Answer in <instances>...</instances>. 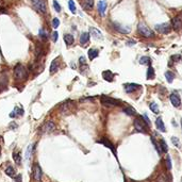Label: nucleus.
Listing matches in <instances>:
<instances>
[{
	"label": "nucleus",
	"instance_id": "f257e3e1",
	"mask_svg": "<svg viewBox=\"0 0 182 182\" xmlns=\"http://www.w3.org/2000/svg\"><path fill=\"white\" fill-rule=\"evenodd\" d=\"M14 78L15 80L17 81H22L27 78V70L26 67L21 64H17L14 68Z\"/></svg>",
	"mask_w": 182,
	"mask_h": 182
},
{
	"label": "nucleus",
	"instance_id": "f03ea898",
	"mask_svg": "<svg viewBox=\"0 0 182 182\" xmlns=\"http://www.w3.org/2000/svg\"><path fill=\"white\" fill-rule=\"evenodd\" d=\"M137 30L140 32V34L144 37H147V39H151V37H153L154 34L152 30H151L147 25H145L144 22H140L139 25H137Z\"/></svg>",
	"mask_w": 182,
	"mask_h": 182
},
{
	"label": "nucleus",
	"instance_id": "7ed1b4c3",
	"mask_svg": "<svg viewBox=\"0 0 182 182\" xmlns=\"http://www.w3.org/2000/svg\"><path fill=\"white\" fill-rule=\"evenodd\" d=\"M101 103L105 107H108V108H113V107H118V105H122V101H119L117 99L112 98V97H109V96H101Z\"/></svg>",
	"mask_w": 182,
	"mask_h": 182
},
{
	"label": "nucleus",
	"instance_id": "20e7f679",
	"mask_svg": "<svg viewBox=\"0 0 182 182\" xmlns=\"http://www.w3.org/2000/svg\"><path fill=\"white\" fill-rule=\"evenodd\" d=\"M32 176H33V179H34L36 182H41V180H42L43 178V170L39 163H35V164L33 165Z\"/></svg>",
	"mask_w": 182,
	"mask_h": 182
},
{
	"label": "nucleus",
	"instance_id": "39448f33",
	"mask_svg": "<svg viewBox=\"0 0 182 182\" xmlns=\"http://www.w3.org/2000/svg\"><path fill=\"white\" fill-rule=\"evenodd\" d=\"M32 4H33V7H34L36 11H39L41 13H46L47 11V5H46V2L44 0H31Z\"/></svg>",
	"mask_w": 182,
	"mask_h": 182
},
{
	"label": "nucleus",
	"instance_id": "423d86ee",
	"mask_svg": "<svg viewBox=\"0 0 182 182\" xmlns=\"http://www.w3.org/2000/svg\"><path fill=\"white\" fill-rule=\"evenodd\" d=\"M134 127H135V129H136L137 131H140V132H142V133H145L146 132L147 123H146L143 118L139 117V118H136L135 120H134Z\"/></svg>",
	"mask_w": 182,
	"mask_h": 182
},
{
	"label": "nucleus",
	"instance_id": "0eeeda50",
	"mask_svg": "<svg viewBox=\"0 0 182 182\" xmlns=\"http://www.w3.org/2000/svg\"><path fill=\"white\" fill-rule=\"evenodd\" d=\"M154 29L157 30V32L161 33V34H167L170 32V26L168 24H159V25L154 26Z\"/></svg>",
	"mask_w": 182,
	"mask_h": 182
},
{
	"label": "nucleus",
	"instance_id": "6e6552de",
	"mask_svg": "<svg viewBox=\"0 0 182 182\" xmlns=\"http://www.w3.org/2000/svg\"><path fill=\"white\" fill-rule=\"evenodd\" d=\"M7 75L5 71H1L0 73V92L4 91L7 86Z\"/></svg>",
	"mask_w": 182,
	"mask_h": 182
},
{
	"label": "nucleus",
	"instance_id": "1a4fd4ad",
	"mask_svg": "<svg viewBox=\"0 0 182 182\" xmlns=\"http://www.w3.org/2000/svg\"><path fill=\"white\" fill-rule=\"evenodd\" d=\"M56 130V125L53 122H47V123L44 124V126L41 128V131L42 133H50Z\"/></svg>",
	"mask_w": 182,
	"mask_h": 182
},
{
	"label": "nucleus",
	"instance_id": "9d476101",
	"mask_svg": "<svg viewBox=\"0 0 182 182\" xmlns=\"http://www.w3.org/2000/svg\"><path fill=\"white\" fill-rule=\"evenodd\" d=\"M169 99H170V102L172 105L175 107V108H179L181 105V99L179 97V95L177 93H172L170 96H169Z\"/></svg>",
	"mask_w": 182,
	"mask_h": 182
},
{
	"label": "nucleus",
	"instance_id": "9b49d317",
	"mask_svg": "<svg viewBox=\"0 0 182 182\" xmlns=\"http://www.w3.org/2000/svg\"><path fill=\"white\" fill-rule=\"evenodd\" d=\"M124 88H125V91L127 93H133V92L137 91L139 88H141V85L135 83H127L124 85Z\"/></svg>",
	"mask_w": 182,
	"mask_h": 182
},
{
	"label": "nucleus",
	"instance_id": "f8f14e48",
	"mask_svg": "<svg viewBox=\"0 0 182 182\" xmlns=\"http://www.w3.org/2000/svg\"><path fill=\"white\" fill-rule=\"evenodd\" d=\"M59 66H60V60L59 58H56V59L51 62V64H50V69H49L50 74L51 75L54 74L56 70L59 69Z\"/></svg>",
	"mask_w": 182,
	"mask_h": 182
},
{
	"label": "nucleus",
	"instance_id": "ddd939ff",
	"mask_svg": "<svg viewBox=\"0 0 182 182\" xmlns=\"http://www.w3.org/2000/svg\"><path fill=\"white\" fill-rule=\"evenodd\" d=\"M172 28L175 30H180L182 28V18L181 16H177L172 20Z\"/></svg>",
	"mask_w": 182,
	"mask_h": 182
},
{
	"label": "nucleus",
	"instance_id": "4468645a",
	"mask_svg": "<svg viewBox=\"0 0 182 182\" xmlns=\"http://www.w3.org/2000/svg\"><path fill=\"white\" fill-rule=\"evenodd\" d=\"M114 28H115L118 32L123 33V34H127V33H129V32L131 31V28H130V27H126V26H122V25H117V24H115V25H114Z\"/></svg>",
	"mask_w": 182,
	"mask_h": 182
},
{
	"label": "nucleus",
	"instance_id": "2eb2a0df",
	"mask_svg": "<svg viewBox=\"0 0 182 182\" xmlns=\"http://www.w3.org/2000/svg\"><path fill=\"white\" fill-rule=\"evenodd\" d=\"M105 11H107V2L105 0H101L98 2V12L100 13L101 16L105 15Z\"/></svg>",
	"mask_w": 182,
	"mask_h": 182
},
{
	"label": "nucleus",
	"instance_id": "dca6fc26",
	"mask_svg": "<svg viewBox=\"0 0 182 182\" xmlns=\"http://www.w3.org/2000/svg\"><path fill=\"white\" fill-rule=\"evenodd\" d=\"M90 34H92V36L94 37V39H101L103 36H102L101 32L99 31V30H97L96 28H91L90 29Z\"/></svg>",
	"mask_w": 182,
	"mask_h": 182
},
{
	"label": "nucleus",
	"instance_id": "f3484780",
	"mask_svg": "<svg viewBox=\"0 0 182 182\" xmlns=\"http://www.w3.org/2000/svg\"><path fill=\"white\" fill-rule=\"evenodd\" d=\"M24 109L22 108H19V107H16V108L14 109V111L13 112L10 113V117H16V116H22L24 115Z\"/></svg>",
	"mask_w": 182,
	"mask_h": 182
},
{
	"label": "nucleus",
	"instance_id": "a211bd4d",
	"mask_svg": "<svg viewBox=\"0 0 182 182\" xmlns=\"http://www.w3.org/2000/svg\"><path fill=\"white\" fill-rule=\"evenodd\" d=\"M156 126H157V129H159L161 132H165V131H166L162 117H158V118L156 119Z\"/></svg>",
	"mask_w": 182,
	"mask_h": 182
},
{
	"label": "nucleus",
	"instance_id": "6ab92c4d",
	"mask_svg": "<svg viewBox=\"0 0 182 182\" xmlns=\"http://www.w3.org/2000/svg\"><path fill=\"white\" fill-rule=\"evenodd\" d=\"M82 7L85 10H92L94 7V0H82Z\"/></svg>",
	"mask_w": 182,
	"mask_h": 182
},
{
	"label": "nucleus",
	"instance_id": "aec40b11",
	"mask_svg": "<svg viewBox=\"0 0 182 182\" xmlns=\"http://www.w3.org/2000/svg\"><path fill=\"white\" fill-rule=\"evenodd\" d=\"M71 107H73V101H66L65 103L62 105V107H61V112L67 113L70 109H71Z\"/></svg>",
	"mask_w": 182,
	"mask_h": 182
},
{
	"label": "nucleus",
	"instance_id": "412c9836",
	"mask_svg": "<svg viewBox=\"0 0 182 182\" xmlns=\"http://www.w3.org/2000/svg\"><path fill=\"white\" fill-rule=\"evenodd\" d=\"M102 76H103V79L109 81V82H112L113 79H114V75H113L110 70H105V71H103V73H102Z\"/></svg>",
	"mask_w": 182,
	"mask_h": 182
},
{
	"label": "nucleus",
	"instance_id": "4be33fe9",
	"mask_svg": "<svg viewBox=\"0 0 182 182\" xmlns=\"http://www.w3.org/2000/svg\"><path fill=\"white\" fill-rule=\"evenodd\" d=\"M13 159H14V161L16 164L20 165L21 164V152L20 151L15 150L14 152H13Z\"/></svg>",
	"mask_w": 182,
	"mask_h": 182
},
{
	"label": "nucleus",
	"instance_id": "5701e85b",
	"mask_svg": "<svg viewBox=\"0 0 182 182\" xmlns=\"http://www.w3.org/2000/svg\"><path fill=\"white\" fill-rule=\"evenodd\" d=\"M88 41H90V33H88V32H83L80 36V43L82 44V45H85L86 43H88Z\"/></svg>",
	"mask_w": 182,
	"mask_h": 182
},
{
	"label": "nucleus",
	"instance_id": "b1692460",
	"mask_svg": "<svg viewBox=\"0 0 182 182\" xmlns=\"http://www.w3.org/2000/svg\"><path fill=\"white\" fill-rule=\"evenodd\" d=\"M157 182H170V177L168 174H161L158 177Z\"/></svg>",
	"mask_w": 182,
	"mask_h": 182
},
{
	"label": "nucleus",
	"instance_id": "393cba45",
	"mask_svg": "<svg viewBox=\"0 0 182 182\" xmlns=\"http://www.w3.org/2000/svg\"><path fill=\"white\" fill-rule=\"evenodd\" d=\"M5 174H7L9 177H11V178H15V177H16L14 168H13V166H11V165H7V167L5 168Z\"/></svg>",
	"mask_w": 182,
	"mask_h": 182
},
{
	"label": "nucleus",
	"instance_id": "a878e982",
	"mask_svg": "<svg viewBox=\"0 0 182 182\" xmlns=\"http://www.w3.org/2000/svg\"><path fill=\"white\" fill-rule=\"evenodd\" d=\"M64 41H65V43H66L67 46H70L74 44V36L71 34H65L64 35Z\"/></svg>",
	"mask_w": 182,
	"mask_h": 182
},
{
	"label": "nucleus",
	"instance_id": "bb28decb",
	"mask_svg": "<svg viewBox=\"0 0 182 182\" xmlns=\"http://www.w3.org/2000/svg\"><path fill=\"white\" fill-rule=\"evenodd\" d=\"M98 56V50L96 49H90L88 50V59L90 60H94L95 58Z\"/></svg>",
	"mask_w": 182,
	"mask_h": 182
},
{
	"label": "nucleus",
	"instance_id": "cd10ccee",
	"mask_svg": "<svg viewBox=\"0 0 182 182\" xmlns=\"http://www.w3.org/2000/svg\"><path fill=\"white\" fill-rule=\"evenodd\" d=\"M153 78H154V69L152 66H149L147 69V79L152 80Z\"/></svg>",
	"mask_w": 182,
	"mask_h": 182
},
{
	"label": "nucleus",
	"instance_id": "c85d7f7f",
	"mask_svg": "<svg viewBox=\"0 0 182 182\" xmlns=\"http://www.w3.org/2000/svg\"><path fill=\"white\" fill-rule=\"evenodd\" d=\"M149 108H150V110L154 113V114H158V113L160 112V110H159V105H158L156 102H151L150 105H149Z\"/></svg>",
	"mask_w": 182,
	"mask_h": 182
},
{
	"label": "nucleus",
	"instance_id": "c756f323",
	"mask_svg": "<svg viewBox=\"0 0 182 182\" xmlns=\"http://www.w3.org/2000/svg\"><path fill=\"white\" fill-rule=\"evenodd\" d=\"M165 78H166V80H167L169 83H172L174 78H175V75L172 74V71H166V73H165Z\"/></svg>",
	"mask_w": 182,
	"mask_h": 182
},
{
	"label": "nucleus",
	"instance_id": "7c9ffc66",
	"mask_svg": "<svg viewBox=\"0 0 182 182\" xmlns=\"http://www.w3.org/2000/svg\"><path fill=\"white\" fill-rule=\"evenodd\" d=\"M124 112L126 113V114H128V115H131V116H133V115H135L136 114V111L134 110L133 108H131V107H128V108H126L125 110H124Z\"/></svg>",
	"mask_w": 182,
	"mask_h": 182
},
{
	"label": "nucleus",
	"instance_id": "2f4dec72",
	"mask_svg": "<svg viewBox=\"0 0 182 182\" xmlns=\"http://www.w3.org/2000/svg\"><path fill=\"white\" fill-rule=\"evenodd\" d=\"M149 63H150V59L148 56H142L140 59V64L142 65H148Z\"/></svg>",
	"mask_w": 182,
	"mask_h": 182
},
{
	"label": "nucleus",
	"instance_id": "473e14b6",
	"mask_svg": "<svg viewBox=\"0 0 182 182\" xmlns=\"http://www.w3.org/2000/svg\"><path fill=\"white\" fill-rule=\"evenodd\" d=\"M68 7H69L70 12H71L73 14H75V13H76V5H75L74 0H69V1H68Z\"/></svg>",
	"mask_w": 182,
	"mask_h": 182
},
{
	"label": "nucleus",
	"instance_id": "72a5a7b5",
	"mask_svg": "<svg viewBox=\"0 0 182 182\" xmlns=\"http://www.w3.org/2000/svg\"><path fill=\"white\" fill-rule=\"evenodd\" d=\"M99 143H101V144H103V145H105L107 147H109V148H110V149H111V150H112V151H115V150H114V147H113V146H112V145H111V144L109 143L108 140H105V139H102V140L99 141Z\"/></svg>",
	"mask_w": 182,
	"mask_h": 182
},
{
	"label": "nucleus",
	"instance_id": "f704fd0d",
	"mask_svg": "<svg viewBox=\"0 0 182 182\" xmlns=\"http://www.w3.org/2000/svg\"><path fill=\"white\" fill-rule=\"evenodd\" d=\"M31 153H32V145H30V146L27 148V151H26V160H27V161H30Z\"/></svg>",
	"mask_w": 182,
	"mask_h": 182
},
{
	"label": "nucleus",
	"instance_id": "c9c22d12",
	"mask_svg": "<svg viewBox=\"0 0 182 182\" xmlns=\"http://www.w3.org/2000/svg\"><path fill=\"white\" fill-rule=\"evenodd\" d=\"M160 147H161V150L164 151V152H166V151L168 150V147H167V144L165 143L164 140H161L160 141Z\"/></svg>",
	"mask_w": 182,
	"mask_h": 182
},
{
	"label": "nucleus",
	"instance_id": "e433bc0d",
	"mask_svg": "<svg viewBox=\"0 0 182 182\" xmlns=\"http://www.w3.org/2000/svg\"><path fill=\"white\" fill-rule=\"evenodd\" d=\"M39 37L42 39H48V35H47V33L45 32V30L44 29H41L39 30Z\"/></svg>",
	"mask_w": 182,
	"mask_h": 182
},
{
	"label": "nucleus",
	"instance_id": "4c0bfd02",
	"mask_svg": "<svg viewBox=\"0 0 182 182\" xmlns=\"http://www.w3.org/2000/svg\"><path fill=\"white\" fill-rule=\"evenodd\" d=\"M60 26V20H59V18H53L52 19V27L54 29H56L58 27Z\"/></svg>",
	"mask_w": 182,
	"mask_h": 182
},
{
	"label": "nucleus",
	"instance_id": "58836bf2",
	"mask_svg": "<svg viewBox=\"0 0 182 182\" xmlns=\"http://www.w3.org/2000/svg\"><path fill=\"white\" fill-rule=\"evenodd\" d=\"M172 144L175 145L176 147H180V143H179V140H178V137H176V136H172Z\"/></svg>",
	"mask_w": 182,
	"mask_h": 182
},
{
	"label": "nucleus",
	"instance_id": "ea45409f",
	"mask_svg": "<svg viewBox=\"0 0 182 182\" xmlns=\"http://www.w3.org/2000/svg\"><path fill=\"white\" fill-rule=\"evenodd\" d=\"M53 7H54V10H56V12H61V5L58 3L56 0H53Z\"/></svg>",
	"mask_w": 182,
	"mask_h": 182
},
{
	"label": "nucleus",
	"instance_id": "a19ab883",
	"mask_svg": "<svg viewBox=\"0 0 182 182\" xmlns=\"http://www.w3.org/2000/svg\"><path fill=\"white\" fill-rule=\"evenodd\" d=\"M166 165H167L168 169H170V168H172V161H170V157H169V156L166 157Z\"/></svg>",
	"mask_w": 182,
	"mask_h": 182
},
{
	"label": "nucleus",
	"instance_id": "79ce46f5",
	"mask_svg": "<svg viewBox=\"0 0 182 182\" xmlns=\"http://www.w3.org/2000/svg\"><path fill=\"white\" fill-rule=\"evenodd\" d=\"M58 35H59V33H58L56 31H54V32L52 33V41H53L54 43H56V41H58Z\"/></svg>",
	"mask_w": 182,
	"mask_h": 182
},
{
	"label": "nucleus",
	"instance_id": "37998d69",
	"mask_svg": "<svg viewBox=\"0 0 182 182\" xmlns=\"http://www.w3.org/2000/svg\"><path fill=\"white\" fill-rule=\"evenodd\" d=\"M143 118L145 119V122H146V123H147V125H148V126H149V125H150V119L148 118L147 115H146V114H144V115H143Z\"/></svg>",
	"mask_w": 182,
	"mask_h": 182
},
{
	"label": "nucleus",
	"instance_id": "c03bdc74",
	"mask_svg": "<svg viewBox=\"0 0 182 182\" xmlns=\"http://www.w3.org/2000/svg\"><path fill=\"white\" fill-rule=\"evenodd\" d=\"M79 62H80V64H82V65H85V63H86L85 58H84V56H81L80 59H79Z\"/></svg>",
	"mask_w": 182,
	"mask_h": 182
},
{
	"label": "nucleus",
	"instance_id": "a18cd8bd",
	"mask_svg": "<svg viewBox=\"0 0 182 182\" xmlns=\"http://www.w3.org/2000/svg\"><path fill=\"white\" fill-rule=\"evenodd\" d=\"M9 128H10V129H15V128H17V125H16V123H11Z\"/></svg>",
	"mask_w": 182,
	"mask_h": 182
},
{
	"label": "nucleus",
	"instance_id": "49530a36",
	"mask_svg": "<svg viewBox=\"0 0 182 182\" xmlns=\"http://www.w3.org/2000/svg\"><path fill=\"white\" fill-rule=\"evenodd\" d=\"M172 60H175V61H179V60L181 59V56H180V54H178V56H174L172 58Z\"/></svg>",
	"mask_w": 182,
	"mask_h": 182
},
{
	"label": "nucleus",
	"instance_id": "de8ad7c7",
	"mask_svg": "<svg viewBox=\"0 0 182 182\" xmlns=\"http://www.w3.org/2000/svg\"><path fill=\"white\" fill-rule=\"evenodd\" d=\"M15 181L21 182V175H17V177H15Z\"/></svg>",
	"mask_w": 182,
	"mask_h": 182
},
{
	"label": "nucleus",
	"instance_id": "09e8293b",
	"mask_svg": "<svg viewBox=\"0 0 182 182\" xmlns=\"http://www.w3.org/2000/svg\"><path fill=\"white\" fill-rule=\"evenodd\" d=\"M0 156H1V147H0Z\"/></svg>",
	"mask_w": 182,
	"mask_h": 182
},
{
	"label": "nucleus",
	"instance_id": "8fccbe9b",
	"mask_svg": "<svg viewBox=\"0 0 182 182\" xmlns=\"http://www.w3.org/2000/svg\"><path fill=\"white\" fill-rule=\"evenodd\" d=\"M181 128H182V118H181Z\"/></svg>",
	"mask_w": 182,
	"mask_h": 182
},
{
	"label": "nucleus",
	"instance_id": "3c124183",
	"mask_svg": "<svg viewBox=\"0 0 182 182\" xmlns=\"http://www.w3.org/2000/svg\"><path fill=\"white\" fill-rule=\"evenodd\" d=\"M181 182H182V179H181Z\"/></svg>",
	"mask_w": 182,
	"mask_h": 182
}]
</instances>
